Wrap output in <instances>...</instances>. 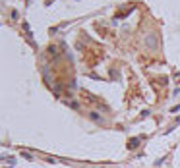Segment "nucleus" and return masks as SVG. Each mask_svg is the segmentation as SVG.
I'll return each instance as SVG.
<instances>
[{"instance_id":"f257e3e1","label":"nucleus","mask_w":180,"mask_h":168,"mask_svg":"<svg viewBox=\"0 0 180 168\" xmlns=\"http://www.w3.org/2000/svg\"><path fill=\"white\" fill-rule=\"evenodd\" d=\"M145 43H147V46H149V48H157V37H155V35H149Z\"/></svg>"}]
</instances>
